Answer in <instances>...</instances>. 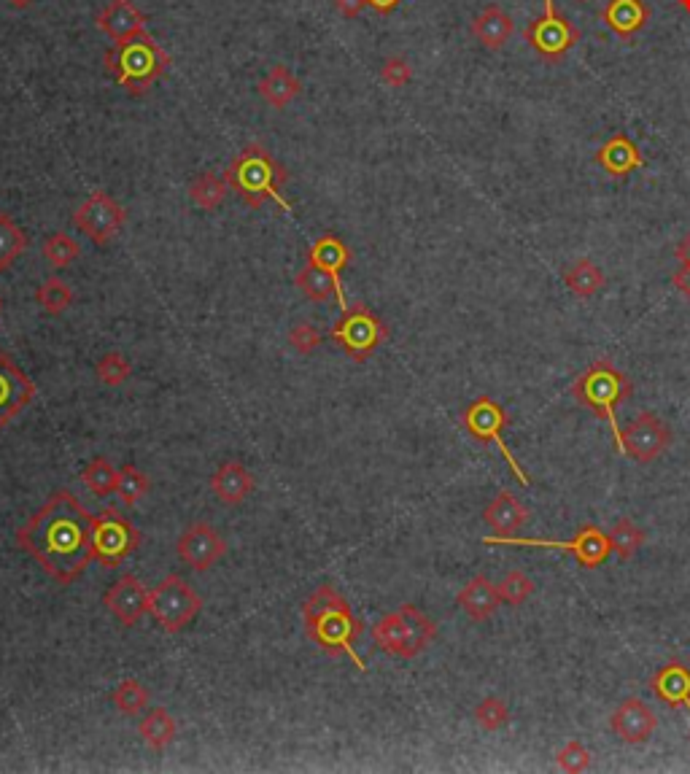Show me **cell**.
I'll list each match as a JSON object with an SVG mask.
<instances>
[{
    "instance_id": "obj_35",
    "label": "cell",
    "mask_w": 690,
    "mask_h": 774,
    "mask_svg": "<svg viewBox=\"0 0 690 774\" xmlns=\"http://www.w3.org/2000/svg\"><path fill=\"white\" fill-rule=\"evenodd\" d=\"M41 254H44L46 265L52 270H65L81 257V246L73 241L68 232H52L41 246Z\"/></svg>"
},
{
    "instance_id": "obj_41",
    "label": "cell",
    "mask_w": 690,
    "mask_h": 774,
    "mask_svg": "<svg viewBox=\"0 0 690 774\" xmlns=\"http://www.w3.org/2000/svg\"><path fill=\"white\" fill-rule=\"evenodd\" d=\"M496 588H499V597H502L505 605L521 607L526 605V599L534 594V580H531L526 572L510 570L505 575V580H502Z\"/></svg>"
},
{
    "instance_id": "obj_15",
    "label": "cell",
    "mask_w": 690,
    "mask_h": 774,
    "mask_svg": "<svg viewBox=\"0 0 690 774\" xmlns=\"http://www.w3.org/2000/svg\"><path fill=\"white\" fill-rule=\"evenodd\" d=\"M33 400H36V383L0 348V432L11 421H17Z\"/></svg>"
},
{
    "instance_id": "obj_30",
    "label": "cell",
    "mask_w": 690,
    "mask_h": 774,
    "mask_svg": "<svg viewBox=\"0 0 690 774\" xmlns=\"http://www.w3.org/2000/svg\"><path fill=\"white\" fill-rule=\"evenodd\" d=\"M308 259L310 262H316V265L327 267L332 276L340 278L345 267L351 265V249L345 246L343 238H337V235L327 232V235H321L319 241L310 246Z\"/></svg>"
},
{
    "instance_id": "obj_45",
    "label": "cell",
    "mask_w": 690,
    "mask_h": 774,
    "mask_svg": "<svg viewBox=\"0 0 690 774\" xmlns=\"http://www.w3.org/2000/svg\"><path fill=\"white\" fill-rule=\"evenodd\" d=\"M321 332L313 327V324H308V321H300L297 327H294L292 332H289V346L297 351V354H310V351H316V348L321 346Z\"/></svg>"
},
{
    "instance_id": "obj_46",
    "label": "cell",
    "mask_w": 690,
    "mask_h": 774,
    "mask_svg": "<svg viewBox=\"0 0 690 774\" xmlns=\"http://www.w3.org/2000/svg\"><path fill=\"white\" fill-rule=\"evenodd\" d=\"M674 257L680 262V270L674 273V284H677V289L690 300V232L685 235V241L677 246V254H674Z\"/></svg>"
},
{
    "instance_id": "obj_10",
    "label": "cell",
    "mask_w": 690,
    "mask_h": 774,
    "mask_svg": "<svg viewBox=\"0 0 690 774\" xmlns=\"http://www.w3.org/2000/svg\"><path fill=\"white\" fill-rule=\"evenodd\" d=\"M143 534L133 526L130 518H124L116 508H106L92 518V545H95V561L106 570H114L141 548Z\"/></svg>"
},
{
    "instance_id": "obj_42",
    "label": "cell",
    "mask_w": 690,
    "mask_h": 774,
    "mask_svg": "<svg viewBox=\"0 0 690 774\" xmlns=\"http://www.w3.org/2000/svg\"><path fill=\"white\" fill-rule=\"evenodd\" d=\"M507 721H510V710H507L505 699H499V696H488L475 707V723L483 731L505 729Z\"/></svg>"
},
{
    "instance_id": "obj_43",
    "label": "cell",
    "mask_w": 690,
    "mask_h": 774,
    "mask_svg": "<svg viewBox=\"0 0 690 774\" xmlns=\"http://www.w3.org/2000/svg\"><path fill=\"white\" fill-rule=\"evenodd\" d=\"M410 79H413V65L407 63L405 57H399V54H391V57H386L381 65V81L386 84V87L391 89H402L410 84Z\"/></svg>"
},
{
    "instance_id": "obj_6",
    "label": "cell",
    "mask_w": 690,
    "mask_h": 774,
    "mask_svg": "<svg viewBox=\"0 0 690 774\" xmlns=\"http://www.w3.org/2000/svg\"><path fill=\"white\" fill-rule=\"evenodd\" d=\"M434 637H437V626L416 605H402L397 613L383 615L372 626V640L378 642V648L394 659L405 661L421 656Z\"/></svg>"
},
{
    "instance_id": "obj_36",
    "label": "cell",
    "mask_w": 690,
    "mask_h": 774,
    "mask_svg": "<svg viewBox=\"0 0 690 774\" xmlns=\"http://www.w3.org/2000/svg\"><path fill=\"white\" fill-rule=\"evenodd\" d=\"M73 297H76V294H73L71 286L57 276L46 278L44 284L36 289V303L41 305L44 313H49V316H62V313L73 305Z\"/></svg>"
},
{
    "instance_id": "obj_21",
    "label": "cell",
    "mask_w": 690,
    "mask_h": 774,
    "mask_svg": "<svg viewBox=\"0 0 690 774\" xmlns=\"http://www.w3.org/2000/svg\"><path fill=\"white\" fill-rule=\"evenodd\" d=\"M208 489L213 491V497L219 499L222 505H240L251 497L254 491V475L246 464L240 462H224L216 467L211 478H208Z\"/></svg>"
},
{
    "instance_id": "obj_17",
    "label": "cell",
    "mask_w": 690,
    "mask_h": 774,
    "mask_svg": "<svg viewBox=\"0 0 690 774\" xmlns=\"http://www.w3.org/2000/svg\"><path fill=\"white\" fill-rule=\"evenodd\" d=\"M103 605L108 607V613L114 615L122 626H135L143 615L149 613V588L143 586L135 575H122L114 586L108 588Z\"/></svg>"
},
{
    "instance_id": "obj_12",
    "label": "cell",
    "mask_w": 690,
    "mask_h": 774,
    "mask_svg": "<svg viewBox=\"0 0 690 774\" xmlns=\"http://www.w3.org/2000/svg\"><path fill=\"white\" fill-rule=\"evenodd\" d=\"M526 44L540 54L542 60L548 63H558L564 60L580 41V30L569 22L561 11L556 9L553 0H545V11L542 17H537L526 30H523Z\"/></svg>"
},
{
    "instance_id": "obj_29",
    "label": "cell",
    "mask_w": 690,
    "mask_h": 774,
    "mask_svg": "<svg viewBox=\"0 0 690 774\" xmlns=\"http://www.w3.org/2000/svg\"><path fill=\"white\" fill-rule=\"evenodd\" d=\"M141 739L146 742V748L154 750V753H162L173 745V739L178 734L176 718L170 715L165 707H157V710H149L143 715L141 721Z\"/></svg>"
},
{
    "instance_id": "obj_28",
    "label": "cell",
    "mask_w": 690,
    "mask_h": 774,
    "mask_svg": "<svg viewBox=\"0 0 690 774\" xmlns=\"http://www.w3.org/2000/svg\"><path fill=\"white\" fill-rule=\"evenodd\" d=\"M259 98L265 100L270 108H286L292 100H297L302 95V81L294 76L286 65H273L270 71L259 79L257 84Z\"/></svg>"
},
{
    "instance_id": "obj_19",
    "label": "cell",
    "mask_w": 690,
    "mask_h": 774,
    "mask_svg": "<svg viewBox=\"0 0 690 774\" xmlns=\"http://www.w3.org/2000/svg\"><path fill=\"white\" fill-rule=\"evenodd\" d=\"M610 726L612 731L618 734L620 742H626V745H642V742L653 737L658 718H655V712L650 710L642 699H626L618 710L612 712Z\"/></svg>"
},
{
    "instance_id": "obj_24",
    "label": "cell",
    "mask_w": 690,
    "mask_h": 774,
    "mask_svg": "<svg viewBox=\"0 0 690 774\" xmlns=\"http://www.w3.org/2000/svg\"><path fill=\"white\" fill-rule=\"evenodd\" d=\"M469 33L478 38L488 52H496V49H502V46L510 41V36L515 33V25H513V19H510V14H507L502 6L491 3V6H486V9L480 11L478 17L472 19Z\"/></svg>"
},
{
    "instance_id": "obj_20",
    "label": "cell",
    "mask_w": 690,
    "mask_h": 774,
    "mask_svg": "<svg viewBox=\"0 0 690 774\" xmlns=\"http://www.w3.org/2000/svg\"><path fill=\"white\" fill-rule=\"evenodd\" d=\"M146 14H143L133 0H108L106 6L95 14V25L103 30L114 44L124 41V38L141 33L146 27Z\"/></svg>"
},
{
    "instance_id": "obj_37",
    "label": "cell",
    "mask_w": 690,
    "mask_h": 774,
    "mask_svg": "<svg viewBox=\"0 0 690 774\" xmlns=\"http://www.w3.org/2000/svg\"><path fill=\"white\" fill-rule=\"evenodd\" d=\"M151 489L149 475L141 470V467H135V464H124L122 470H119V486H116V494L122 499L124 508H135L138 502H141Z\"/></svg>"
},
{
    "instance_id": "obj_31",
    "label": "cell",
    "mask_w": 690,
    "mask_h": 774,
    "mask_svg": "<svg viewBox=\"0 0 690 774\" xmlns=\"http://www.w3.org/2000/svg\"><path fill=\"white\" fill-rule=\"evenodd\" d=\"M227 178L222 173H213V170H205V173H197L192 181H189V197H192V203L197 208H203V211H216L219 205L224 203V197H227Z\"/></svg>"
},
{
    "instance_id": "obj_13",
    "label": "cell",
    "mask_w": 690,
    "mask_h": 774,
    "mask_svg": "<svg viewBox=\"0 0 690 774\" xmlns=\"http://www.w3.org/2000/svg\"><path fill=\"white\" fill-rule=\"evenodd\" d=\"M127 224V211L114 197L98 189L73 211V227L87 235L95 246H108Z\"/></svg>"
},
{
    "instance_id": "obj_2",
    "label": "cell",
    "mask_w": 690,
    "mask_h": 774,
    "mask_svg": "<svg viewBox=\"0 0 690 774\" xmlns=\"http://www.w3.org/2000/svg\"><path fill=\"white\" fill-rule=\"evenodd\" d=\"M302 615H305V629H308V637L316 645H319L327 656H345L351 659L356 667L367 669V664L362 661V656L356 653V640L362 634V621L356 618L348 599L332 586H319L308 599H305V607H302Z\"/></svg>"
},
{
    "instance_id": "obj_18",
    "label": "cell",
    "mask_w": 690,
    "mask_h": 774,
    "mask_svg": "<svg viewBox=\"0 0 690 774\" xmlns=\"http://www.w3.org/2000/svg\"><path fill=\"white\" fill-rule=\"evenodd\" d=\"M650 17L653 9L645 0H607V6L599 11V19L626 44H631L645 30Z\"/></svg>"
},
{
    "instance_id": "obj_27",
    "label": "cell",
    "mask_w": 690,
    "mask_h": 774,
    "mask_svg": "<svg viewBox=\"0 0 690 774\" xmlns=\"http://www.w3.org/2000/svg\"><path fill=\"white\" fill-rule=\"evenodd\" d=\"M294 284H297V289H300L308 300H313V303H327V300L337 297V303L345 305V292L340 278L332 276L327 267L316 265V262H310V259L305 262L300 273H297Z\"/></svg>"
},
{
    "instance_id": "obj_1",
    "label": "cell",
    "mask_w": 690,
    "mask_h": 774,
    "mask_svg": "<svg viewBox=\"0 0 690 774\" xmlns=\"http://www.w3.org/2000/svg\"><path fill=\"white\" fill-rule=\"evenodd\" d=\"M92 518L68 489H57L44 508L17 529V545L60 586H71L95 561Z\"/></svg>"
},
{
    "instance_id": "obj_38",
    "label": "cell",
    "mask_w": 690,
    "mask_h": 774,
    "mask_svg": "<svg viewBox=\"0 0 690 774\" xmlns=\"http://www.w3.org/2000/svg\"><path fill=\"white\" fill-rule=\"evenodd\" d=\"M149 699V688L143 686L141 680H133V677L122 680V683L114 688V694H111L114 707L119 712H124V715H138V712H143L149 707Z\"/></svg>"
},
{
    "instance_id": "obj_11",
    "label": "cell",
    "mask_w": 690,
    "mask_h": 774,
    "mask_svg": "<svg viewBox=\"0 0 690 774\" xmlns=\"http://www.w3.org/2000/svg\"><path fill=\"white\" fill-rule=\"evenodd\" d=\"M461 424H464V429H467L472 440H478V443L483 445H496V448L502 451V456L507 459V464H510V470H513L515 478H518L523 486H529L531 483L529 475L523 472L518 459L510 454V445H507L505 437H502V432L507 429L510 419H507L505 408H502L499 402H494L491 397H478L472 405H467L464 416H461Z\"/></svg>"
},
{
    "instance_id": "obj_48",
    "label": "cell",
    "mask_w": 690,
    "mask_h": 774,
    "mask_svg": "<svg viewBox=\"0 0 690 774\" xmlns=\"http://www.w3.org/2000/svg\"><path fill=\"white\" fill-rule=\"evenodd\" d=\"M399 6H402V0H367V9H372L375 14H381V17L394 14Z\"/></svg>"
},
{
    "instance_id": "obj_34",
    "label": "cell",
    "mask_w": 690,
    "mask_h": 774,
    "mask_svg": "<svg viewBox=\"0 0 690 774\" xmlns=\"http://www.w3.org/2000/svg\"><path fill=\"white\" fill-rule=\"evenodd\" d=\"M27 249V235L9 214L0 211V273L9 270Z\"/></svg>"
},
{
    "instance_id": "obj_26",
    "label": "cell",
    "mask_w": 690,
    "mask_h": 774,
    "mask_svg": "<svg viewBox=\"0 0 690 774\" xmlns=\"http://www.w3.org/2000/svg\"><path fill=\"white\" fill-rule=\"evenodd\" d=\"M459 607L472 618V621H488L496 613V607L502 605L499 588L486 578V575H475L467 586L461 588L456 597Z\"/></svg>"
},
{
    "instance_id": "obj_47",
    "label": "cell",
    "mask_w": 690,
    "mask_h": 774,
    "mask_svg": "<svg viewBox=\"0 0 690 774\" xmlns=\"http://www.w3.org/2000/svg\"><path fill=\"white\" fill-rule=\"evenodd\" d=\"M335 9L340 11L345 19H354L367 9V0H335Z\"/></svg>"
},
{
    "instance_id": "obj_50",
    "label": "cell",
    "mask_w": 690,
    "mask_h": 774,
    "mask_svg": "<svg viewBox=\"0 0 690 774\" xmlns=\"http://www.w3.org/2000/svg\"><path fill=\"white\" fill-rule=\"evenodd\" d=\"M677 6H680L685 14H690V0H677Z\"/></svg>"
},
{
    "instance_id": "obj_7",
    "label": "cell",
    "mask_w": 690,
    "mask_h": 774,
    "mask_svg": "<svg viewBox=\"0 0 690 774\" xmlns=\"http://www.w3.org/2000/svg\"><path fill=\"white\" fill-rule=\"evenodd\" d=\"M329 338L343 348L348 359H354V362L362 365L386 343L389 327L372 308H367L364 303H356L351 308H345L340 321L329 330Z\"/></svg>"
},
{
    "instance_id": "obj_51",
    "label": "cell",
    "mask_w": 690,
    "mask_h": 774,
    "mask_svg": "<svg viewBox=\"0 0 690 774\" xmlns=\"http://www.w3.org/2000/svg\"><path fill=\"white\" fill-rule=\"evenodd\" d=\"M0 311H3V300H0Z\"/></svg>"
},
{
    "instance_id": "obj_49",
    "label": "cell",
    "mask_w": 690,
    "mask_h": 774,
    "mask_svg": "<svg viewBox=\"0 0 690 774\" xmlns=\"http://www.w3.org/2000/svg\"><path fill=\"white\" fill-rule=\"evenodd\" d=\"M9 6H14V9H27V6H33L36 0H6Z\"/></svg>"
},
{
    "instance_id": "obj_40",
    "label": "cell",
    "mask_w": 690,
    "mask_h": 774,
    "mask_svg": "<svg viewBox=\"0 0 690 774\" xmlns=\"http://www.w3.org/2000/svg\"><path fill=\"white\" fill-rule=\"evenodd\" d=\"M95 375H98L100 383H106V386H122V383L130 381V375H133V365H130V359L119 351H108L95 362Z\"/></svg>"
},
{
    "instance_id": "obj_16",
    "label": "cell",
    "mask_w": 690,
    "mask_h": 774,
    "mask_svg": "<svg viewBox=\"0 0 690 774\" xmlns=\"http://www.w3.org/2000/svg\"><path fill=\"white\" fill-rule=\"evenodd\" d=\"M176 553L189 570L208 572L222 561V556L227 553V543H224L222 534L216 532L211 524L197 521V524L189 526V529L178 537Z\"/></svg>"
},
{
    "instance_id": "obj_22",
    "label": "cell",
    "mask_w": 690,
    "mask_h": 774,
    "mask_svg": "<svg viewBox=\"0 0 690 774\" xmlns=\"http://www.w3.org/2000/svg\"><path fill=\"white\" fill-rule=\"evenodd\" d=\"M596 165L604 168V173H610L612 178H623L634 173V170L645 168V157L639 152V146L631 141L626 133H615L612 138L599 146L596 152Z\"/></svg>"
},
{
    "instance_id": "obj_9",
    "label": "cell",
    "mask_w": 690,
    "mask_h": 774,
    "mask_svg": "<svg viewBox=\"0 0 690 774\" xmlns=\"http://www.w3.org/2000/svg\"><path fill=\"white\" fill-rule=\"evenodd\" d=\"M486 545H521V548H553V551H569L575 553L577 564L583 570H596L602 567L604 561L610 559L612 543L610 534H604L596 524H583L577 529L575 540H531V537H518V534H494V537H483Z\"/></svg>"
},
{
    "instance_id": "obj_23",
    "label": "cell",
    "mask_w": 690,
    "mask_h": 774,
    "mask_svg": "<svg viewBox=\"0 0 690 774\" xmlns=\"http://www.w3.org/2000/svg\"><path fill=\"white\" fill-rule=\"evenodd\" d=\"M650 691L666 707L690 712V667H685L682 661H669L650 677Z\"/></svg>"
},
{
    "instance_id": "obj_25",
    "label": "cell",
    "mask_w": 690,
    "mask_h": 774,
    "mask_svg": "<svg viewBox=\"0 0 690 774\" xmlns=\"http://www.w3.org/2000/svg\"><path fill=\"white\" fill-rule=\"evenodd\" d=\"M483 521H486L496 534H518L521 526L529 524V510L523 508V502H518L513 491H499L488 508L483 510Z\"/></svg>"
},
{
    "instance_id": "obj_39",
    "label": "cell",
    "mask_w": 690,
    "mask_h": 774,
    "mask_svg": "<svg viewBox=\"0 0 690 774\" xmlns=\"http://www.w3.org/2000/svg\"><path fill=\"white\" fill-rule=\"evenodd\" d=\"M610 543L612 551L618 553L620 559H631V556L642 548V543H645V532H642L631 518H620L618 524L612 526Z\"/></svg>"
},
{
    "instance_id": "obj_32",
    "label": "cell",
    "mask_w": 690,
    "mask_h": 774,
    "mask_svg": "<svg viewBox=\"0 0 690 774\" xmlns=\"http://www.w3.org/2000/svg\"><path fill=\"white\" fill-rule=\"evenodd\" d=\"M564 284L569 286V292L583 297V300H591L593 294L602 292L607 278L599 270V265H593L591 259H577L575 265L564 270Z\"/></svg>"
},
{
    "instance_id": "obj_5",
    "label": "cell",
    "mask_w": 690,
    "mask_h": 774,
    "mask_svg": "<svg viewBox=\"0 0 690 774\" xmlns=\"http://www.w3.org/2000/svg\"><path fill=\"white\" fill-rule=\"evenodd\" d=\"M572 394L580 405L593 410L596 419L607 421L612 437H615V448L618 454H623V429L618 427V405L631 397V381L620 373L618 367H612V362L599 359L585 370L575 383H572Z\"/></svg>"
},
{
    "instance_id": "obj_3",
    "label": "cell",
    "mask_w": 690,
    "mask_h": 774,
    "mask_svg": "<svg viewBox=\"0 0 690 774\" xmlns=\"http://www.w3.org/2000/svg\"><path fill=\"white\" fill-rule=\"evenodd\" d=\"M230 189L238 192V197L248 208L259 211L267 200H273L281 211L294 214V205L284 197V187L289 181V173L273 154L267 152L262 143H248L246 149L230 162V168L224 173Z\"/></svg>"
},
{
    "instance_id": "obj_8",
    "label": "cell",
    "mask_w": 690,
    "mask_h": 774,
    "mask_svg": "<svg viewBox=\"0 0 690 774\" xmlns=\"http://www.w3.org/2000/svg\"><path fill=\"white\" fill-rule=\"evenodd\" d=\"M203 610V599L184 578L168 575L149 591V615L162 632H184Z\"/></svg>"
},
{
    "instance_id": "obj_44",
    "label": "cell",
    "mask_w": 690,
    "mask_h": 774,
    "mask_svg": "<svg viewBox=\"0 0 690 774\" xmlns=\"http://www.w3.org/2000/svg\"><path fill=\"white\" fill-rule=\"evenodd\" d=\"M556 764L564 769V772H588L591 769V753H588V748H585L583 742H569V745H564V748L558 750L556 753Z\"/></svg>"
},
{
    "instance_id": "obj_14",
    "label": "cell",
    "mask_w": 690,
    "mask_h": 774,
    "mask_svg": "<svg viewBox=\"0 0 690 774\" xmlns=\"http://www.w3.org/2000/svg\"><path fill=\"white\" fill-rule=\"evenodd\" d=\"M669 443H672V429L650 410L639 413L637 419L623 429V456H629L639 464L655 462Z\"/></svg>"
},
{
    "instance_id": "obj_33",
    "label": "cell",
    "mask_w": 690,
    "mask_h": 774,
    "mask_svg": "<svg viewBox=\"0 0 690 774\" xmlns=\"http://www.w3.org/2000/svg\"><path fill=\"white\" fill-rule=\"evenodd\" d=\"M81 483L87 486L95 497H108L116 494L119 486V470H114V464L108 462L106 456H95L81 467Z\"/></svg>"
},
{
    "instance_id": "obj_4",
    "label": "cell",
    "mask_w": 690,
    "mask_h": 774,
    "mask_svg": "<svg viewBox=\"0 0 690 774\" xmlns=\"http://www.w3.org/2000/svg\"><path fill=\"white\" fill-rule=\"evenodd\" d=\"M103 63L119 87L127 89L133 98H141L165 76L170 54L146 30H141L111 46Z\"/></svg>"
}]
</instances>
